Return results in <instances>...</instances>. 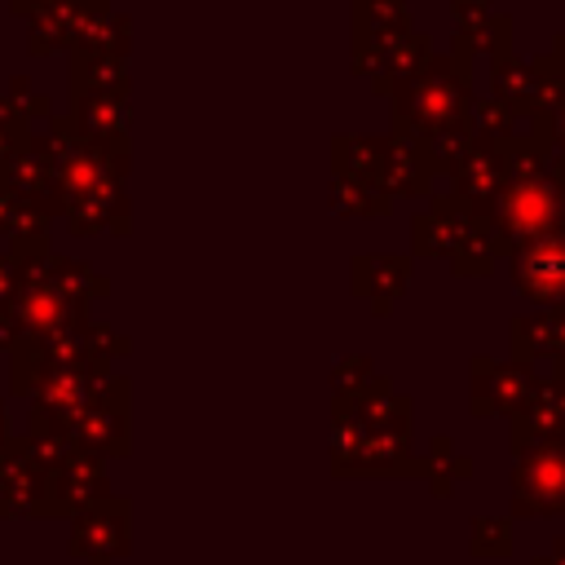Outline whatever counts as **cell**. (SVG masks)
<instances>
[{"instance_id":"6da1fadb","label":"cell","mask_w":565,"mask_h":565,"mask_svg":"<svg viewBox=\"0 0 565 565\" xmlns=\"http://www.w3.org/2000/svg\"><path fill=\"white\" fill-rule=\"evenodd\" d=\"M561 221H565V185L547 181V172H525L521 185L508 190V212H503L508 234L534 243L556 234Z\"/></svg>"},{"instance_id":"7a4b0ae2","label":"cell","mask_w":565,"mask_h":565,"mask_svg":"<svg viewBox=\"0 0 565 565\" xmlns=\"http://www.w3.org/2000/svg\"><path fill=\"white\" fill-rule=\"evenodd\" d=\"M516 282L539 305H565V234L534 238L516 260Z\"/></svg>"},{"instance_id":"3957f363","label":"cell","mask_w":565,"mask_h":565,"mask_svg":"<svg viewBox=\"0 0 565 565\" xmlns=\"http://www.w3.org/2000/svg\"><path fill=\"white\" fill-rule=\"evenodd\" d=\"M521 508L565 512V446H543L521 468Z\"/></svg>"},{"instance_id":"277c9868","label":"cell","mask_w":565,"mask_h":565,"mask_svg":"<svg viewBox=\"0 0 565 565\" xmlns=\"http://www.w3.org/2000/svg\"><path fill=\"white\" fill-rule=\"evenodd\" d=\"M556 433V437H565V380H556L552 384V406H547V419H543V433ZM565 446V441H561Z\"/></svg>"},{"instance_id":"5b68a950","label":"cell","mask_w":565,"mask_h":565,"mask_svg":"<svg viewBox=\"0 0 565 565\" xmlns=\"http://www.w3.org/2000/svg\"><path fill=\"white\" fill-rule=\"evenodd\" d=\"M556 124H561V132H565V84L556 88Z\"/></svg>"}]
</instances>
